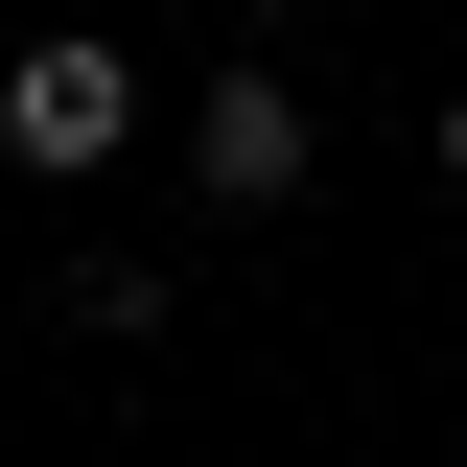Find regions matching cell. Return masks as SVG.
I'll list each match as a JSON object with an SVG mask.
<instances>
[{
	"mask_svg": "<svg viewBox=\"0 0 467 467\" xmlns=\"http://www.w3.org/2000/svg\"><path fill=\"white\" fill-rule=\"evenodd\" d=\"M444 187H467V94H444Z\"/></svg>",
	"mask_w": 467,
	"mask_h": 467,
	"instance_id": "cell-3",
	"label": "cell"
},
{
	"mask_svg": "<svg viewBox=\"0 0 467 467\" xmlns=\"http://www.w3.org/2000/svg\"><path fill=\"white\" fill-rule=\"evenodd\" d=\"M187 164H211V211H281V187H304V94H281V70H211Z\"/></svg>",
	"mask_w": 467,
	"mask_h": 467,
	"instance_id": "cell-2",
	"label": "cell"
},
{
	"mask_svg": "<svg viewBox=\"0 0 467 467\" xmlns=\"http://www.w3.org/2000/svg\"><path fill=\"white\" fill-rule=\"evenodd\" d=\"M257 24H281V0H257Z\"/></svg>",
	"mask_w": 467,
	"mask_h": 467,
	"instance_id": "cell-4",
	"label": "cell"
},
{
	"mask_svg": "<svg viewBox=\"0 0 467 467\" xmlns=\"http://www.w3.org/2000/svg\"><path fill=\"white\" fill-rule=\"evenodd\" d=\"M117 117H140V70H117L94 24H47V47L0 70V140H24V164H117Z\"/></svg>",
	"mask_w": 467,
	"mask_h": 467,
	"instance_id": "cell-1",
	"label": "cell"
}]
</instances>
